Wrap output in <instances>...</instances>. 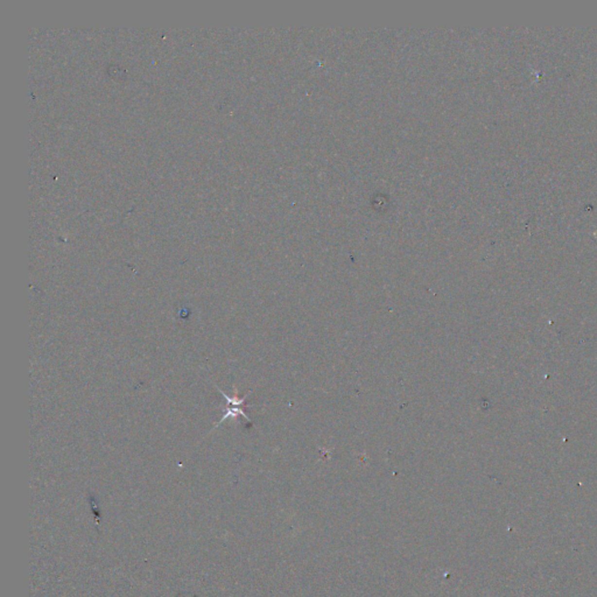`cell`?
<instances>
[{
    "instance_id": "obj_1",
    "label": "cell",
    "mask_w": 597,
    "mask_h": 597,
    "mask_svg": "<svg viewBox=\"0 0 597 597\" xmlns=\"http://www.w3.org/2000/svg\"><path fill=\"white\" fill-rule=\"evenodd\" d=\"M217 390H218L219 392H221V393H222V396L224 397V399L227 400V402H228V405H229V407H228L227 412H225V414L223 415V418H222L221 421H219V422L217 423V426L219 425V423H222V422H223L224 420H227L228 418H237V417H238V414H239V415H242V417H244L245 419H246L247 421H250V422H251L250 418H248L247 415L245 414V412L243 411V408H242V406L244 405L245 400H246V398H247L248 394H250V392H248L247 394H245L244 397H243V398H241V399H239V398L237 397V396H235V397H233V398L228 397L227 394H225L224 392L222 391V390H219L218 387H217Z\"/></svg>"
}]
</instances>
